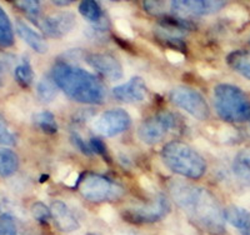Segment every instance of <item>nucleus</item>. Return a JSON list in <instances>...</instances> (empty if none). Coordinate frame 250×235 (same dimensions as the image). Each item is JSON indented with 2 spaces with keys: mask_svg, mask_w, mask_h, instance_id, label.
I'll list each match as a JSON object with an SVG mask.
<instances>
[{
  "mask_svg": "<svg viewBox=\"0 0 250 235\" xmlns=\"http://www.w3.org/2000/svg\"><path fill=\"white\" fill-rule=\"evenodd\" d=\"M168 189L175 204L199 227L213 234L224 232V210L209 190L178 179L169 183Z\"/></svg>",
  "mask_w": 250,
  "mask_h": 235,
  "instance_id": "nucleus-1",
  "label": "nucleus"
},
{
  "mask_svg": "<svg viewBox=\"0 0 250 235\" xmlns=\"http://www.w3.org/2000/svg\"><path fill=\"white\" fill-rule=\"evenodd\" d=\"M51 78L66 97L82 104H103L106 97L105 86L94 74L69 63H57Z\"/></svg>",
  "mask_w": 250,
  "mask_h": 235,
  "instance_id": "nucleus-2",
  "label": "nucleus"
},
{
  "mask_svg": "<svg viewBox=\"0 0 250 235\" xmlns=\"http://www.w3.org/2000/svg\"><path fill=\"white\" fill-rule=\"evenodd\" d=\"M164 164L173 173L188 179H200L207 171V163L190 145L183 142H170L162 149Z\"/></svg>",
  "mask_w": 250,
  "mask_h": 235,
  "instance_id": "nucleus-3",
  "label": "nucleus"
},
{
  "mask_svg": "<svg viewBox=\"0 0 250 235\" xmlns=\"http://www.w3.org/2000/svg\"><path fill=\"white\" fill-rule=\"evenodd\" d=\"M214 107L223 120L242 123L250 119V99L240 88L219 84L214 88Z\"/></svg>",
  "mask_w": 250,
  "mask_h": 235,
  "instance_id": "nucleus-4",
  "label": "nucleus"
},
{
  "mask_svg": "<svg viewBox=\"0 0 250 235\" xmlns=\"http://www.w3.org/2000/svg\"><path fill=\"white\" fill-rule=\"evenodd\" d=\"M80 194L86 200L93 203H103L108 200H118L124 195V188L106 176L99 174H86L79 184Z\"/></svg>",
  "mask_w": 250,
  "mask_h": 235,
  "instance_id": "nucleus-5",
  "label": "nucleus"
},
{
  "mask_svg": "<svg viewBox=\"0 0 250 235\" xmlns=\"http://www.w3.org/2000/svg\"><path fill=\"white\" fill-rule=\"evenodd\" d=\"M180 120L171 111H160L142 123L138 129V136L144 144L155 145L163 142L173 131L178 130Z\"/></svg>",
  "mask_w": 250,
  "mask_h": 235,
  "instance_id": "nucleus-6",
  "label": "nucleus"
},
{
  "mask_svg": "<svg viewBox=\"0 0 250 235\" xmlns=\"http://www.w3.org/2000/svg\"><path fill=\"white\" fill-rule=\"evenodd\" d=\"M170 212V203L163 194L146 204L131 205L123 210V215L128 221L134 224H150L162 220Z\"/></svg>",
  "mask_w": 250,
  "mask_h": 235,
  "instance_id": "nucleus-7",
  "label": "nucleus"
},
{
  "mask_svg": "<svg viewBox=\"0 0 250 235\" xmlns=\"http://www.w3.org/2000/svg\"><path fill=\"white\" fill-rule=\"evenodd\" d=\"M171 103L183 109L198 120H205L210 115V109L207 100L198 90L189 86H178L170 91Z\"/></svg>",
  "mask_w": 250,
  "mask_h": 235,
  "instance_id": "nucleus-8",
  "label": "nucleus"
},
{
  "mask_svg": "<svg viewBox=\"0 0 250 235\" xmlns=\"http://www.w3.org/2000/svg\"><path fill=\"white\" fill-rule=\"evenodd\" d=\"M171 12L180 19L189 20L194 17H204L219 12L225 6V1L219 0H175L170 1Z\"/></svg>",
  "mask_w": 250,
  "mask_h": 235,
  "instance_id": "nucleus-9",
  "label": "nucleus"
},
{
  "mask_svg": "<svg viewBox=\"0 0 250 235\" xmlns=\"http://www.w3.org/2000/svg\"><path fill=\"white\" fill-rule=\"evenodd\" d=\"M131 124L130 115L124 109H110L98 115L93 122L94 130L103 136H115L124 133Z\"/></svg>",
  "mask_w": 250,
  "mask_h": 235,
  "instance_id": "nucleus-10",
  "label": "nucleus"
},
{
  "mask_svg": "<svg viewBox=\"0 0 250 235\" xmlns=\"http://www.w3.org/2000/svg\"><path fill=\"white\" fill-rule=\"evenodd\" d=\"M37 25L48 37L60 39L73 31L77 25V18L70 12H58L40 19Z\"/></svg>",
  "mask_w": 250,
  "mask_h": 235,
  "instance_id": "nucleus-11",
  "label": "nucleus"
},
{
  "mask_svg": "<svg viewBox=\"0 0 250 235\" xmlns=\"http://www.w3.org/2000/svg\"><path fill=\"white\" fill-rule=\"evenodd\" d=\"M113 97L126 104H138L148 98V89L145 80L140 77H134L124 84L117 85L111 90Z\"/></svg>",
  "mask_w": 250,
  "mask_h": 235,
  "instance_id": "nucleus-12",
  "label": "nucleus"
},
{
  "mask_svg": "<svg viewBox=\"0 0 250 235\" xmlns=\"http://www.w3.org/2000/svg\"><path fill=\"white\" fill-rule=\"evenodd\" d=\"M85 62L108 80H120L124 75L120 62L110 54L94 53L85 58Z\"/></svg>",
  "mask_w": 250,
  "mask_h": 235,
  "instance_id": "nucleus-13",
  "label": "nucleus"
},
{
  "mask_svg": "<svg viewBox=\"0 0 250 235\" xmlns=\"http://www.w3.org/2000/svg\"><path fill=\"white\" fill-rule=\"evenodd\" d=\"M51 218L54 220L58 229L65 233H71L79 229V221L75 218L74 213L69 209L65 203L55 200L50 207Z\"/></svg>",
  "mask_w": 250,
  "mask_h": 235,
  "instance_id": "nucleus-14",
  "label": "nucleus"
},
{
  "mask_svg": "<svg viewBox=\"0 0 250 235\" xmlns=\"http://www.w3.org/2000/svg\"><path fill=\"white\" fill-rule=\"evenodd\" d=\"M225 221L235 228L240 235H250V212L238 205H230L224 210Z\"/></svg>",
  "mask_w": 250,
  "mask_h": 235,
  "instance_id": "nucleus-15",
  "label": "nucleus"
},
{
  "mask_svg": "<svg viewBox=\"0 0 250 235\" xmlns=\"http://www.w3.org/2000/svg\"><path fill=\"white\" fill-rule=\"evenodd\" d=\"M17 33L31 49L39 54H44L48 51V43L44 39L43 35H40L37 30L29 26L25 21L18 20Z\"/></svg>",
  "mask_w": 250,
  "mask_h": 235,
  "instance_id": "nucleus-16",
  "label": "nucleus"
},
{
  "mask_svg": "<svg viewBox=\"0 0 250 235\" xmlns=\"http://www.w3.org/2000/svg\"><path fill=\"white\" fill-rule=\"evenodd\" d=\"M231 169L240 184L250 187V149H245L236 154Z\"/></svg>",
  "mask_w": 250,
  "mask_h": 235,
  "instance_id": "nucleus-17",
  "label": "nucleus"
},
{
  "mask_svg": "<svg viewBox=\"0 0 250 235\" xmlns=\"http://www.w3.org/2000/svg\"><path fill=\"white\" fill-rule=\"evenodd\" d=\"M79 13L82 17L97 26L98 29H103L105 26V19H104V12L98 1L94 0H84L79 4Z\"/></svg>",
  "mask_w": 250,
  "mask_h": 235,
  "instance_id": "nucleus-18",
  "label": "nucleus"
},
{
  "mask_svg": "<svg viewBox=\"0 0 250 235\" xmlns=\"http://www.w3.org/2000/svg\"><path fill=\"white\" fill-rule=\"evenodd\" d=\"M227 62L233 70L250 80V51L235 50L228 55Z\"/></svg>",
  "mask_w": 250,
  "mask_h": 235,
  "instance_id": "nucleus-19",
  "label": "nucleus"
},
{
  "mask_svg": "<svg viewBox=\"0 0 250 235\" xmlns=\"http://www.w3.org/2000/svg\"><path fill=\"white\" fill-rule=\"evenodd\" d=\"M19 168V159L15 151L0 147V178H8L15 174Z\"/></svg>",
  "mask_w": 250,
  "mask_h": 235,
  "instance_id": "nucleus-20",
  "label": "nucleus"
},
{
  "mask_svg": "<svg viewBox=\"0 0 250 235\" xmlns=\"http://www.w3.org/2000/svg\"><path fill=\"white\" fill-rule=\"evenodd\" d=\"M33 123L35 127L45 134H55L58 131V124L54 114L49 110L38 111L33 115Z\"/></svg>",
  "mask_w": 250,
  "mask_h": 235,
  "instance_id": "nucleus-21",
  "label": "nucleus"
},
{
  "mask_svg": "<svg viewBox=\"0 0 250 235\" xmlns=\"http://www.w3.org/2000/svg\"><path fill=\"white\" fill-rule=\"evenodd\" d=\"M14 44V30L8 14L0 6V46L9 48Z\"/></svg>",
  "mask_w": 250,
  "mask_h": 235,
  "instance_id": "nucleus-22",
  "label": "nucleus"
},
{
  "mask_svg": "<svg viewBox=\"0 0 250 235\" xmlns=\"http://www.w3.org/2000/svg\"><path fill=\"white\" fill-rule=\"evenodd\" d=\"M15 79L21 88H29L34 82V71L28 59H23L15 66Z\"/></svg>",
  "mask_w": 250,
  "mask_h": 235,
  "instance_id": "nucleus-23",
  "label": "nucleus"
},
{
  "mask_svg": "<svg viewBox=\"0 0 250 235\" xmlns=\"http://www.w3.org/2000/svg\"><path fill=\"white\" fill-rule=\"evenodd\" d=\"M57 88L58 86L54 80H53V78H43L42 80H39L37 85L38 98L43 103H50L57 97Z\"/></svg>",
  "mask_w": 250,
  "mask_h": 235,
  "instance_id": "nucleus-24",
  "label": "nucleus"
},
{
  "mask_svg": "<svg viewBox=\"0 0 250 235\" xmlns=\"http://www.w3.org/2000/svg\"><path fill=\"white\" fill-rule=\"evenodd\" d=\"M15 6L25 13L35 23L40 21V13H42V3L37 0H25V1H15Z\"/></svg>",
  "mask_w": 250,
  "mask_h": 235,
  "instance_id": "nucleus-25",
  "label": "nucleus"
},
{
  "mask_svg": "<svg viewBox=\"0 0 250 235\" xmlns=\"http://www.w3.org/2000/svg\"><path fill=\"white\" fill-rule=\"evenodd\" d=\"M18 228L15 219L9 213L0 214V235H17Z\"/></svg>",
  "mask_w": 250,
  "mask_h": 235,
  "instance_id": "nucleus-26",
  "label": "nucleus"
},
{
  "mask_svg": "<svg viewBox=\"0 0 250 235\" xmlns=\"http://www.w3.org/2000/svg\"><path fill=\"white\" fill-rule=\"evenodd\" d=\"M114 26H115L118 33H119L122 37H124L125 39H134V38H135V33H134L133 26H131V24L129 23V20L126 19V18H115V19H114Z\"/></svg>",
  "mask_w": 250,
  "mask_h": 235,
  "instance_id": "nucleus-27",
  "label": "nucleus"
},
{
  "mask_svg": "<svg viewBox=\"0 0 250 235\" xmlns=\"http://www.w3.org/2000/svg\"><path fill=\"white\" fill-rule=\"evenodd\" d=\"M17 142V136L6 124L5 119L0 114V145H13Z\"/></svg>",
  "mask_w": 250,
  "mask_h": 235,
  "instance_id": "nucleus-28",
  "label": "nucleus"
},
{
  "mask_svg": "<svg viewBox=\"0 0 250 235\" xmlns=\"http://www.w3.org/2000/svg\"><path fill=\"white\" fill-rule=\"evenodd\" d=\"M31 214L34 216L35 220L39 223H46L51 218V210L50 208L46 207L42 201H37L31 205Z\"/></svg>",
  "mask_w": 250,
  "mask_h": 235,
  "instance_id": "nucleus-29",
  "label": "nucleus"
},
{
  "mask_svg": "<svg viewBox=\"0 0 250 235\" xmlns=\"http://www.w3.org/2000/svg\"><path fill=\"white\" fill-rule=\"evenodd\" d=\"M70 138L73 144H74V147L77 148V149H79L83 154H85V155H93V151H91L90 147H89V142L86 143L85 140H84V138H83L78 131H73Z\"/></svg>",
  "mask_w": 250,
  "mask_h": 235,
  "instance_id": "nucleus-30",
  "label": "nucleus"
},
{
  "mask_svg": "<svg viewBox=\"0 0 250 235\" xmlns=\"http://www.w3.org/2000/svg\"><path fill=\"white\" fill-rule=\"evenodd\" d=\"M167 4L165 1H143V6L148 13L153 15H160L165 12V6Z\"/></svg>",
  "mask_w": 250,
  "mask_h": 235,
  "instance_id": "nucleus-31",
  "label": "nucleus"
},
{
  "mask_svg": "<svg viewBox=\"0 0 250 235\" xmlns=\"http://www.w3.org/2000/svg\"><path fill=\"white\" fill-rule=\"evenodd\" d=\"M89 147H90L93 154H98V155H102L104 156V158L109 159L105 144H104L100 139L91 138L90 140H89Z\"/></svg>",
  "mask_w": 250,
  "mask_h": 235,
  "instance_id": "nucleus-32",
  "label": "nucleus"
},
{
  "mask_svg": "<svg viewBox=\"0 0 250 235\" xmlns=\"http://www.w3.org/2000/svg\"><path fill=\"white\" fill-rule=\"evenodd\" d=\"M216 136H218L222 142H231L234 138H236V130H234L233 128H220L216 131Z\"/></svg>",
  "mask_w": 250,
  "mask_h": 235,
  "instance_id": "nucleus-33",
  "label": "nucleus"
},
{
  "mask_svg": "<svg viewBox=\"0 0 250 235\" xmlns=\"http://www.w3.org/2000/svg\"><path fill=\"white\" fill-rule=\"evenodd\" d=\"M138 183H139V187L142 188V189H144L145 192L155 194V184H154L153 180H151L148 175H145V174L140 175L139 178H138Z\"/></svg>",
  "mask_w": 250,
  "mask_h": 235,
  "instance_id": "nucleus-34",
  "label": "nucleus"
},
{
  "mask_svg": "<svg viewBox=\"0 0 250 235\" xmlns=\"http://www.w3.org/2000/svg\"><path fill=\"white\" fill-rule=\"evenodd\" d=\"M165 58L168 62H170L171 64H180L185 60V55L183 54L180 50H173V49H168L165 51Z\"/></svg>",
  "mask_w": 250,
  "mask_h": 235,
  "instance_id": "nucleus-35",
  "label": "nucleus"
},
{
  "mask_svg": "<svg viewBox=\"0 0 250 235\" xmlns=\"http://www.w3.org/2000/svg\"><path fill=\"white\" fill-rule=\"evenodd\" d=\"M80 175L77 170H71L69 175L64 179V184L69 188H75L78 184H80Z\"/></svg>",
  "mask_w": 250,
  "mask_h": 235,
  "instance_id": "nucleus-36",
  "label": "nucleus"
},
{
  "mask_svg": "<svg viewBox=\"0 0 250 235\" xmlns=\"http://www.w3.org/2000/svg\"><path fill=\"white\" fill-rule=\"evenodd\" d=\"M99 215L103 220L111 223V221L114 220V218H115V212H114L113 207H110V205H104V207H102V209H100Z\"/></svg>",
  "mask_w": 250,
  "mask_h": 235,
  "instance_id": "nucleus-37",
  "label": "nucleus"
},
{
  "mask_svg": "<svg viewBox=\"0 0 250 235\" xmlns=\"http://www.w3.org/2000/svg\"><path fill=\"white\" fill-rule=\"evenodd\" d=\"M198 68V73L202 75L203 78L208 79V78H211L213 75H215V69L211 68V66L207 65V64H199V65L196 66Z\"/></svg>",
  "mask_w": 250,
  "mask_h": 235,
  "instance_id": "nucleus-38",
  "label": "nucleus"
},
{
  "mask_svg": "<svg viewBox=\"0 0 250 235\" xmlns=\"http://www.w3.org/2000/svg\"><path fill=\"white\" fill-rule=\"evenodd\" d=\"M53 4L58 6H69L73 4V1H53Z\"/></svg>",
  "mask_w": 250,
  "mask_h": 235,
  "instance_id": "nucleus-39",
  "label": "nucleus"
},
{
  "mask_svg": "<svg viewBox=\"0 0 250 235\" xmlns=\"http://www.w3.org/2000/svg\"><path fill=\"white\" fill-rule=\"evenodd\" d=\"M4 85V69L3 65L0 64V88Z\"/></svg>",
  "mask_w": 250,
  "mask_h": 235,
  "instance_id": "nucleus-40",
  "label": "nucleus"
},
{
  "mask_svg": "<svg viewBox=\"0 0 250 235\" xmlns=\"http://www.w3.org/2000/svg\"><path fill=\"white\" fill-rule=\"evenodd\" d=\"M5 205H6V199L0 194V210H3Z\"/></svg>",
  "mask_w": 250,
  "mask_h": 235,
  "instance_id": "nucleus-41",
  "label": "nucleus"
},
{
  "mask_svg": "<svg viewBox=\"0 0 250 235\" xmlns=\"http://www.w3.org/2000/svg\"><path fill=\"white\" fill-rule=\"evenodd\" d=\"M117 235H137V234H134V233H130V232H120L118 233Z\"/></svg>",
  "mask_w": 250,
  "mask_h": 235,
  "instance_id": "nucleus-42",
  "label": "nucleus"
},
{
  "mask_svg": "<svg viewBox=\"0 0 250 235\" xmlns=\"http://www.w3.org/2000/svg\"><path fill=\"white\" fill-rule=\"evenodd\" d=\"M89 235H93V234H89Z\"/></svg>",
  "mask_w": 250,
  "mask_h": 235,
  "instance_id": "nucleus-43",
  "label": "nucleus"
}]
</instances>
